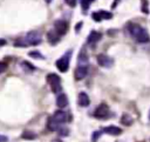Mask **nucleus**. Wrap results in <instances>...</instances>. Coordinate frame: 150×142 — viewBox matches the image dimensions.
I'll return each mask as SVG.
<instances>
[{"label":"nucleus","mask_w":150,"mask_h":142,"mask_svg":"<svg viewBox=\"0 0 150 142\" xmlns=\"http://www.w3.org/2000/svg\"><path fill=\"white\" fill-rule=\"evenodd\" d=\"M60 128H61L60 127V123H57L56 121L53 120V117H50L49 121H48V129L52 130V131H55V130H59Z\"/></svg>","instance_id":"obj_17"},{"label":"nucleus","mask_w":150,"mask_h":142,"mask_svg":"<svg viewBox=\"0 0 150 142\" xmlns=\"http://www.w3.org/2000/svg\"><path fill=\"white\" fill-rule=\"evenodd\" d=\"M46 80H47L48 84L50 86V88H52V90L54 93H60L61 92L62 87H61V79H60L59 75H56L54 73H49L47 75Z\"/></svg>","instance_id":"obj_3"},{"label":"nucleus","mask_w":150,"mask_h":142,"mask_svg":"<svg viewBox=\"0 0 150 142\" xmlns=\"http://www.w3.org/2000/svg\"><path fill=\"white\" fill-rule=\"evenodd\" d=\"M109 115V107L105 103H101L94 111V116L96 119H105Z\"/></svg>","instance_id":"obj_5"},{"label":"nucleus","mask_w":150,"mask_h":142,"mask_svg":"<svg viewBox=\"0 0 150 142\" xmlns=\"http://www.w3.org/2000/svg\"><path fill=\"white\" fill-rule=\"evenodd\" d=\"M54 29L59 33L60 36H62L68 32V23L64 20H56L54 22Z\"/></svg>","instance_id":"obj_7"},{"label":"nucleus","mask_w":150,"mask_h":142,"mask_svg":"<svg viewBox=\"0 0 150 142\" xmlns=\"http://www.w3.org/2000/svg\"><path fill=\"white\" fill-rule=\"evenodd\" d=\"M28 55H29L30 58H33V59H40V60L45 59V58H43V55H41V53H40V52H38V50H32V52H29V53H28Z\"/></svg>","instance_id":"obj_21"},{"label":"nucleus","mask_w":150,"mask_h":142,"mask_svg":"<svg viewBox=\"0 0 150 142\" xmlns=\"http://www.w3.org/2000/svg\"><path fill=\"white\" fill-rule=\"evenodd\" d=\"M21 67H22L23 70L27 72V73H29V72H32V70H35V67L32 66V65H30L29 62H27V61H22V62H21Z\"/></svg>","instance_id":"obj_19"},{"label":"nucleus","mask_w":150,"mask_h":142,"mask_svg":"<svg viewBox=\"0 0 150 142\" xmlns=\"http://www.w3.org/2000/svg\"><path fill=\"white\" fill-rule=\"evenodd\" d=\"M77 63H79V66H84L86 63H88V55L86 54V52H84V50H82V52L79 54Z\"/></svg>","instance_id":"obj_16"},{"label":"nucleus","mask_w":150,"mask_h":142,"mask_svg":"<svg viewBox=\"0 0 150 142\" xmlns=\"http://www.w3.org/2000/svg\"><path fill=\"white\" fill-rule=\"evenodd\" d=\"M77 102H79V104H80L81 107H87V106H89V103H90V99H89V96H88L87 93L81 92V93L79 94Z\"/></svg>","instance_id":"obj_12"},{"label":"nucleus","mask_w":150,"mask_h":142,"mask_svg":"<svg viewBox=\"0 0 150 142\" xmlns=\"http://www.w3.org/2000/svg\"><path fill=\"white\" fill-rule=\"evenodd\" d=\"M5 45H6V40L5 39H0V47H2Z\"/></svg>","instance_id":"obj_29"},{"label":"nucleus","mask_w":150,"mask_h":142,"mask_svg":"<svg viewBox=\"0 0 150 142\" xmlns=\"http://www.w3.org/2000/svg\"><path fill=\"white\" fill-rule=\"evenodd\" d=\"M132 122H134V120H132V117H131L130 115H128V114H123V115H122V117H121V123H122V124H124V126H130Z\"/></svg>","instance_id":"obj_18"},{"label":"nucleus","mask_w":150,"mask_h":142,"mask_svg":"<svg viewBox=\"0 0 150 142\" xmlns=\"http://www.w3.org/2000/svg\"><path fill=\"white\" fill-rule=\"evenodd\" d=\"M67 104H68V97H67V95L63 94V93L59 94L57 97H56V106L59 108H64Z\"/></svg>","instance_id":"obj_14"},{"label":"nucleus","mask_w":150,"mask_h":142,"mask_svg":"<svg viewBox=\"0 0 150 142\" xmlns=\"http://www.w3.org/2000/svg\"><path fill=\"white\" fill-rule=\"evenodd\" d=\"M53 120L54 121H56L57 123H63V122H66L67 121V119H68V115H67V113L66 111H63V110H56L54 114H53Z\"/></svg>","instance_id":"obj_10"},{"label":"nucleus","mask_w":150,"mask_h":142,"mask_svg":"<svg viewBox=\"0 0 150 142\" xmlns=\"http://www.w3.org/2000/svg\"><path fill=\"white\" fill-rule=\"evenodd\" d=\"M148 0H142V2H141V11L143 12V13H145V14H148L149 13V8H148Z\"/></svg>","instance_id":"obj_23"},{"label":"nucleus","mask_w":150,"mask_h":142,"mask_svg":"<svg viewBox=\"0 0 150 142\" xmlns=\"http://www.w3.org/2000/svg\"><path fill=\"white\" fill-rule=\"evenodd\" d=\"M149 119H150V111H149Z\"/></svg>","instance_id":"obj_32"},{"label":"nucleus","mask_w":150,"mask_h":142,"mask_svg":"<svg viewBox=\"0 0 150 142\" xmlns=\"http://www.w3.org/2000/svg\"><path fill=\"white\" fill-rule=\"evenodd\" d=\"M7 141H8L7 136H5V135H0V142H7Z\"/></svg>","instance_id":"obj_28"},{"label":"nucleus","mask_w":150,"mask_h":142,"mask_svg":"<svg viewBox=\"0 0 150 142\" xmlns=\"http://www.w3.org/2000/svg\"><path fill=\"white\" fill-rule=\"evenodd\" d=\"M87 74H88V68H87V66H79V67L75 69L74 76H75V80L80 81V80L84 79V77L87 76Z\"/></svg>","instance_id":"obj_9"},{"label":"nucleus","mask_w":150,"mask_h":142,"mask_svg":"<svg viewBox=\"0 0 150 142\" xmlns=\"http://www.w3.org/2000/svg\"><path fill=\"white\" fill-rule=\"evenodd\" d=\"M64 1H66V4H67L68 6H70V7H75L77 0H64Z\"/></svg>","instance_id":"obj_27"},{"label":"nucleus","mask_w":150,"mask_h":142,"mask_svg":"<svg viewBox=\"0 0 150 142\" xmlns=\"http://www.w3.org/2000/svg\"><path fill=\"white\" fill-rule=\"evenodd\" d=\"M96 59H97V63L101 67H104V68H110L114 63L112 59L110 56H108L107 54H98Z\"/></svg>","instance_id":"obj_6"},{"label":"nucleus","mask_w":150,"mask_h":142,"mask_svg":"<svg viewBox=\"0 0 150 142\" xmlns=\"http://www.w3.org/2000/svg\"><path fill=\"white\" fill-rule=\"evenodd\" d=\"M57 131H59V134H60L61 136H66V135H68V133H69V130H68L67 128H63V127H61Z\"/></svg>","instance_id":"obj_24"},{"label":"nucleus","mask_w":150,"mask_h":142,"mask_svg":"<svg viewBox=\"0 0 150 142\" xmlns=\"http://www.w3.org/2000/svg\"><path fill=\"white\" fill-rule=\"evenodd\" d=\"M71 56V50H68L67 53H64V55L62 58H60L59 60H56L55 65L57 67V69L62 73H66L69 69V60Z\"/></svg>","instance_id":"obj_4"},{"label":"nucleus","mask_w":150,"mask_h":142,"mask_svg":"<svg viewBox=\"0 0 150 142\" xmlns=\"http://www.w3.org/2000/svg\"><path fill=\"white\" fill-rule=\"evenodd\" d=\"M7 69V63L6 62H0V74L4 73Z\"/></svg>","instance_id":"obj_26"},{"label":"nucleus","mask_w":150,"mask_h":142,"mask_svg":"<svg viewBox=\"0 0 150 142\" xmlns=\"http://www.w3.org/2000/svg\"><path fill=\"white\" fill-rule=\"evenodd\" d=\"M128 29H129L130 34L132 35V38H134L137 42H139V43H145V42H148L149 39H150V38H149V33H148L142 26H139V25H137V23H129Z\"/></svg>","instance_id":"obj_2"},{"label":"nucleus","mask_w":150,"mask_h":142,"mask_svg":"<svg viewBox=\"0 0 150 142\" xmlns=\"http://www.w3.org/2000/svg\"><path fill=\"white\" fill-rule=\"evenodd\" d=\"M60 35H59V33L55 31V29H52V31H49L48 33H47V39H48V41L50 42V43H56V42H59L60 41Z\"/></svg>","instance_id":"obj_13"},{"label":"nucleus","mask_w":150,"mask_h":142,"mask_svg":"<svg viewBox=\"0 0 150 142\" xmlns=\"http://www.w3.org/2000/svg\"><path fill=\"white\" fill-rule=\"evenodd\" d=\"M101 134H102V131H95V133H93L91 141H93V142H96V141H97V138L101 136Z\"/></svg>","instance_id":"obj_25"},{"label":"nucleus","mask_w":150,"mask_h":142,"mask_svg":"<svg viewBox=\"0 0 150 142\" xmlns=\"http://www.w3.org/2000/svg\"><path fill=\"white\" fill-rule=\"evenodd\" d=\"M21 137L25 140H34V138H36V134L33 131H23Z\"/></svg>","instance_id":"obj_20"},{"label":"nucleus","mask_w":150,"mask_h":142,"mask_svg":"<svg viewBox=\"0 0 150 142\" xmlns=\"http://www.w3.org/2000/svg\"><path fill=\"white\" fill-rule=\"evenodd\" d=\"M80 1H81V6H82L83 12H86V11L89 8L90 4H91L93 1H95V0H80Z\"/></svg>","instance_id":"obj_22"},{"label":"nucleus","mask_w":150,"mask_h":142,"mask_svg":"<svg viewBox=\"0 0 150 142\" xmlns=\"http://www.w3.org/2000/svg\"><path fill=\"white\" fill-rule=\"evenodd\" d=\"M102 131H103V133H107V134H109V135L116 136V135H120V134L122 133V129L118 128V127H116V126H108V127L103 128Z\"/></svg>","instance_id":"obj_15"},{"label":"nucleus","mask_w":150,"mask_h":142,"mask_svg":"<svg viewBox=\"0 0 150 142\" xmlns=\"http://www.w3.org/2000/svg\"><path fill=\"white\" fill-rule=\"evenodd\" d=\"M45 1H46V2H47V4H50V2H52V1H53V0H45Z\"/></svg>","instance_id":"obj_31"},{"label":"nucleus","mask_w":150,"mask_h":142,"mask_svg":"<svg viewBox=\"0 0 150 142\" xmlns=\"http://www.w3.org/2000/svg\"><path fill=\"white\" fill-rule=\"evenodd\" d=\"M81 26H82V22H79L77 26H76V32H79V29L81 28Z\"/></svg>","instance_id":"obj_30"},{"label":"nucleus","mask_w":150,"mask_h":142,"mask_svg":"<svg viewBox=\"0 0 150 142\" xmlns=\"http://www.w3.org/2000/svg\"><path fill=\"white\" fill-rule=\"evenodd\" d=\"M42 41V36L38 31H32L28 32L26 34L25 38H21L19 40L15 41V46L16 47H28V46H36L39 43H41Z\"/></svg>","instance_id":"obj_1"},{"label":"nucleus","mask_w":150,"mask_h":142,"mask_svg":"<svg viewBox=\"0 0 150 142\" xmlns=\"http://www.w3.org/2000/svg\"><path fill=\"white\" fill-rule=\"evenodd\" d=\"M91 18L95 21H101L103 19H111L112 14L110 12H107V11H98V12H94L91 14Z\"/></svg>","instance_id":"obj_8"},{"label":"nucleus","mask_w":150,"mask_h":142,"mask_svg":"<svg viewBox=\"0 0 150 142\" xmlns=\"http://www.w3.org/2000/svg\"><path fill=\"white\" fill-rule=\"evenodd\" d=\"M101 38H102V35H101V33H98V32H96V31H91L90 32V34L88 35V39H87V42L89 43V45H95L96 42H98L100 40H101Z\"/></svg>","instance_id":"obj_11"}]
</instances>
